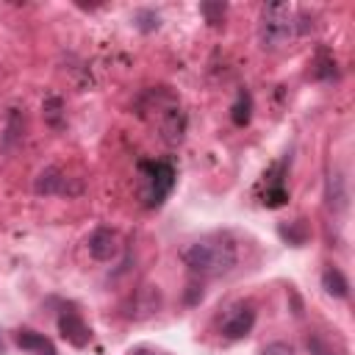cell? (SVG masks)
I'll return each instance as SVG.
<instances>
[{
  "label": "cell",
  "mask_w": 355,
  "mask_h": 355,
  "mask_svg": "<svg viewBox=\"0 0 355 355\" xmlns=\"http://www.w3.org/2000/svg\"><path fill=\"white\" fill-rule=\"evenodd\" d=\"M286 200H288V191H286L283 186H269V189H266L263 202H266L269 208H277V205H283Z\"/></svg>",
  "instance_id": "ac0fdd59"
},
{
  "label": "cell",
  "mask_w": 355,
  "mask_h": 355,
  "mask_svg": "<svg viewBox=\"0 0 355 355\" xmlns=\"http://www.w3.org/2000/svg\"><path fill=\"white\" fill-rule=\"evenodd\" d=\"M139 180H141V200L147 208L164 205L169 191L175 189V166L169 161H139Z\"/></svg>",
  "instance_id": "7a4b0ae2"
},
{
  "label": "cell",
  "mask_w": 355,
  "mask_h": 355,
  "mask_svg": "<svg viewBox=\"0 0 355 355\" xmlns=\"http://www.w3.org/2000/svg\"><path fill=\"white\" fill-rule=\"evenodd\" d=\"M86 247H89V255H92L94 261H111V258H116V252H119V239H116L114 230L97 227V230L89 236Z\"/></svg>",
  "instance_id": "52a82bcc"
},
{
  "label": "cell",
  "mask_w": 355,
  "mask_h": 355,
  "mask_svg": "<svg viewBox=\"0 0 355 355\" xmlns=\"http://www.w3.org/2000/svg\"><path fill=\"white\" fill-rule=\"evenodd\" d=\"M322 288H324L330 297H336V300H347V297H349V280H347L344 272L336 269V266H327V269L322 272Z\"/></svg>",
  "instance_id": "30bf717a"
},
{
  "label": "cell",
  "mask_w": 355,
  "mask_h": 355,
  "mask_svg": "<svg viewBox=\"0 0 355 355\" xmlns=\"http://www.w3.org/2000/svg\"><path fill=\"white\" fill-rule=\"evenodd\" d=\"M42 111H44V119H47L53 128H61V114H64V100H61V97L50 94V97L44 100Z\"/></svg>",
  "instance_id": "5bb4252c"
},
{
  "label": "cell",
  "mask_w": 355,
  "mask_h": 355,
  "mask_svg": "<svg viewBox=\"0 0 355 355\" xmlns=\"http://www.w3.org/2000/svg\"><path fill=\"white\" fill-rule=\"evenodd\" d=\"M33 191L42 197H53V194H78L80 186H72V178H67L64 169L58 166H44L36 178H33Z\"/></svg>",
  "instance_id": "277c9868"
},
{
  "label": "cell",
  "mask_w": 355,
  "mask_h": 355,
  "mask_svg": "<svg viewBox=\"0 0 355 355\" xmlns=\"http://www.w3.org/2000/svg\"><path fill=\"white\" fill-rule=\"evenodd\" d=\"M347 202H349V194H347L344 175L341 172H330V178H327V205L336 214H341V211H347Z\"/></svg>",
  "instance_id": "9c48e42d"
},
{
  "label": "cell",
  "mask_w": 355,
  "mask_h": 355,
  "mask_svg": "<svg viewBox=\"0 0 355 355\" xmlns=\"http://www.w3.org/2000/svg\"><path fill=\"white\" fill-rule=\"evenodd\" d=\"M277 236L283 241H288L291 247H302L308 239H311V227L305 219H294V222H280L277 227Z\"/></svg>",
  "instance_id": "8fae6325"
},
{
  "label": "cell",
  "mask_w": 355,
  "mask_h": 355,
  "mask_svg": "<svg viewBox=\"0 0 355 355\" xmlns=\"http://www.w3.org/2000/svg\"><path fill=\"white\" fill-rule=\"evenodd\" d=\"M136 25H139V31L150 33V31H155L161 22H158V14H155V11L144 8V11H139V14H136Z\"/></svg>",
  "instance_id": "e0dca14e"
},
{
  "label": "cell",
  "mask_w": 355,
  "mask_h": 355,
  "mask_svg": "<svg viewBox=\"0 0 355 355\" xmlns=\"http://www.w3.org/2000/svg\"><path fill=\"white\" fill-rule=\"evenodd\" d=\"M255 324V305L252 302H239L227 311L225 322H222V336L236 341V338H244Z\"/></svg>",
  "instance_id": "5b68a950"
},
{
  "label": "cell",
  "mask_w": 355,
  "mask_h": 355,
  "mask_svg": "<svg viewBox=\"0 0 355 355\" xmlns=\"http://www.w3.org/2000/svg\"><path fill=\"white\" fill-rule=\"evenodd\" d=\"M313 75H316L319 80H333V78H336V61H333V55H327V53L322 50L319 58H316V69H313Z\"/></svg>",
  "instance_id": "2e32d148"
},
{
  "label": "cell",
  "mask_w": 355,
  "mask_h": 355,
  "mask_svg": "<svg viewBox=\"0 0 355 355\" xmlns=\"http://www.w3.org/2000/svg\"><path fill=\"white\" fill-rule=\"evenodd\" d=\"M180 258H183V263L189 266L191 275H200V277H222V275H227L236 266L239 250H236L233 239H227V236H211V239L191 241L180 252Z\"/></svg>",
  "instance_id": "6da1fadb"
},
{
  "label": "cell",
  "mask_w": 355,
  "mask_h": 355,
  "mask_svg": "<svg viewBox=\"0 0 355 355\" xmlns=\"http://www.w3.org/2000/svg\"><path fill=\"white\" fill-rule=\"evenodd\" d=\"M58 333L67 344H72L75 349H83L92 341V330L86 327V322L75 313V311H61L58 313Z\"/></svg>",
  "instance_id": "8992f818"
},
{
  "label": "cell",
  "mask_w": 355,
  "mask_h": 355,
  "mask_svg": "<svg viewBox=\"0 0 355 355\" xmlns=\"http://www.w3.org/2000/svg\"><path fill=\"white\" fill-rule=\"evenodd\" d=\"M261 355H294V349L286 344V341H272L261 349Z\"/></svg>",
  "instance_id": "ffe728a7"
},
{
  "label": "cell",
  "mask_w": 355,
  "mask_h": 355,
  "mask_svg": "<svg viewBox=\"0 0 355 355\" xmlns=\"http://www.w3.org/2000/svg\"><path fill=\"white\" fill-rule=\"evenodd\" d=\"M197 300H202V288H200L197 283H191L189 291H186V305H194Z\"/></svg>",
  "instance_id": "44dd1931"
},
{
  "label": "cell",
  "mask_w": 355,
  "mask_h": 355,
  "mask_svg": "<svg viewBox=\"0 0 355 355\" xmlns=\"http://www.w3.org/2000/svg\"><path fill=\"white\" fill-rule=\"evenodd\" d=\"M294 33H297V22H294V8L288 3H266L261 8V42H263V47H269V50L283 47Z\"/></svg>",
  "instance_id": "3957f363"
},
{
  "label": "cell",
  "mask_w": 355,
  "mask_h": 355,
  "mask_svg": "<svg viewBox=\"0 0 355 355\" xmlns=\"http://www.w3.org/2000/svg\"><path fill=\"white\" fill-rule=\"evenodd\" d=\"M305 347H308L311 355H336V347L330 344V338L324 333H311L308 341H305Z\"/></svg>",
  "instance_id": "9a60e30c"
},
{
  "label": "cell",
  "mask_w": 355,
  "mask_h": 355,
  "mask_svg": "<svg viewBox=\"0 0 355 355\" xmlns=\"http://www.w3.org/2000/svg\"><path fill=\"white\" fill-rule=\"evenodd\" d=\"M225 8H227L225 3H202L200 6V11L208 17V22H219L225 17Z\"/></svg>",
  "instance_id": "d6986e66"
},
{
  "label": "cell",
  "mask_w": 355,
  "mask_h": 355,
  "mask_svg": "<svg viewBox=\"0 0 355 355\" xmlns=\"http://www.w3.org/2000/svg\"><path fill=\"white\" fill-rule=\"evenodd\" d=\"M133 355H153V352H144V349H139V352H133Z\"/></svg>",
  "instance_id": "7402d4cb"
},
{
  "label": "cell",
  "mask_w": 355,
  "mask_h": 355,
  "mask_svg": "<svg viewBox=\"0 0 355 355\" xmlns=\"http://www.w3.org/2000/svg\"><path fill=\"white\" fill-rule=\"evenodd\" d=\"M17 347L31 352V355H58L55 352V344L44 336V333H36V330H17Z\"/></svg>",
  "instance_id": "ba28073f"
},
{
  "label": "cell",
  "mask_w": 355,
  "mask_h": 355,
  "mask_svg": "<svg viewBox=\"0 0 355 355\" xmlns=\"http://www.w3.org/2000/svg\"><path fill=\"white\" fill-rule=\"evenodd\" d=\"M19 139H22V119H19V111L11 108L8 125H6V133H3V141H0V150H3V153L14 150V147L19 144Z\"/></svg>",
  "instance_id": "7c38bea8"
},
{
  "label": "cell",
  "mask_w": 355,
  "mask_h": 355,
  "mask_svg": "<svg viewBox=\"0 0 355 355\" xmlns=\"http://www.w3.org/2000/svg\"><path fill=\"white\" fill-rule=\"evenodd\" d=\"M250 116H252V97H250V92H239V100L230 108V119H233V125L244 128L250 122Z\"/></svg>",
  "instance_id": "4fadbf2b"
}]
</instances>
